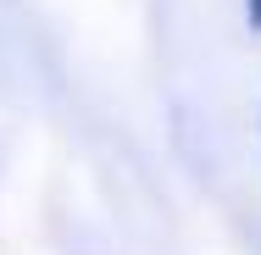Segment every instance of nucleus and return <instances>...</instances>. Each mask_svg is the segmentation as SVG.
<instances>
[{
  "label": "nucleus",
  "instance_id": "1",
  "mask_svg": "<svg viewBox=\"0 0 261 255\" xmlns=\"http://www.w3.org/2000/svg\"><path fill=\"white\" fill-rule=\"evenodd\" d=\"M245 17H250V28L261 34V0H245Z\"/></svg>",
  "mask_w": 261,
  "mask_h": 255
}]
</instances>
